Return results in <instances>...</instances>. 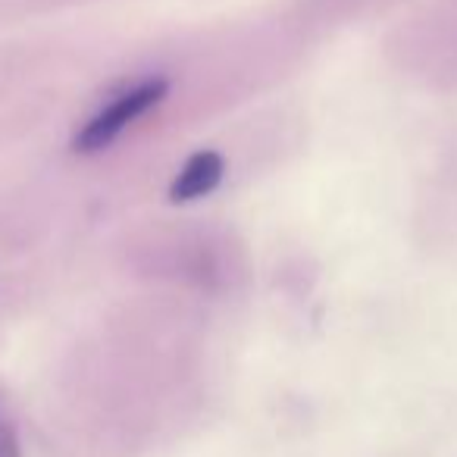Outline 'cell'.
<instances>
[{"label":"cell","instance_id":"6da1fadb","mask_svg":"<svg viewBox=\"0 0 457 457\" xmlns=\"http://www.w3.org/2000/svg\"><path fill=\"white\" fill-rule=\"evenodd\" d=\"M170 85L163 79H147V82L135 85V88L122 91L116 101H110L101 113H95L79 135L72 138V151L76 154H97L104 147H110L138 116H145L147 110H154L166 97Z\"/></svg>","mask_w":457,"mask_h":457},{"label":"cell","instance_id":"7a4b0ae2","mask_svg":"<svg viewBox=\"0 0 457 457\" xmlns=\"http://www.w3.org/2000/svg\"><path fill=\"white\" fill-rule=\"evenodd\" d=\"M222 157L216 151H197L185 160V166L179 170V176L170 185V197L176 204H188L197 197L210 195L216 185L222 182Z\"/></svg>","mask_w":457,"mask_h":457},{"label":"cell","instance_id":"3957f363","mask_svg":"<svg viewBox=\"0 0 457 457\" xmlns=\"http://www.w3.org/2000/svg\"><path fill=\"white\" fill-rule=\"evenodd\" d=\"M0 457H22L16 429H13V423H10V417L4 411H0Z\"/></svg>","mask_w":457,"mask_h":457}]
</instances>
